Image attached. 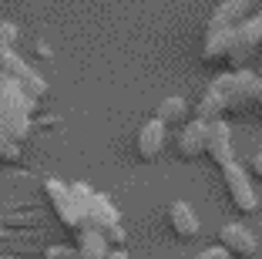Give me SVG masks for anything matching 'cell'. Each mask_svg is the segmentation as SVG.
Returning <instances> with one entry per match:
<instances>
[{"label":"cell","instance_id":"14","mask_svg":"<svg viewBox=\"0 0 262 259\" xmlns=\"http://www.w3.org/2000/svg\"><path fill=\"white\" fill-rule=\"evenodd\" d=\"M185 114H188L185 98L171 94V98H165V101H162V108H158V114H155V118H162L165 125H185Z\"/></svg>","mask_w":262,"mask_h":259},{"label":"cell","instance_id":"2","mask_svg":"<svg viewBox=\"0 0 262 259\" xmlns=\"http://www.w3.org/2000/svg\"><path fill=\"white\" fill-rule=\"evenodd\" d=\"M44 195L54 209V215L61 219V226L68 229H81V209H77V198L71 192V185L57 182V178H44Z\"/></svg>","mask_w":262,"mask_h":259},{"label":"cell","instance_id":"1","mask_svg":"<svg viewBox=\"0 0 262 259\" xmlns=\"http://www.w3.org/2000/svg\"><path fill=\"white\" fill-rule=\"evenodd\" d=\"M71 192H74L77 198V209H81V229L84 226H94L101 229V232H108L111 226H118L121 222V215H118V209L111 206L108 195H101V192H91L88 185H71Z\"/></svg>","mask_w":262,"mask_h":259},{"label":"cell","instance_id":"19","mask_svg":"<svg viewBox=\"0 0 262 259\" xmlns=\"http://www.w3.org/2000/svg\"><path fill=\"white\" fill-rule=\"evenodd\" d=\"M249 168H252V175H255V178H262V152H255V155H252Z\"/></svg>","mask_w":262,"mask_h":259},{"label":"cell","instance_id":"5","mask_svg":"<svg viewBox=\"0 0 262 259\" xmlns=\"http://www.w3.org/2000/svg\"><path fill=\"white\" fill-rule=\"evenodd\" d=\"M219 239H222V249H229L232 259H252L255 252H259V243H255L252 229L242 226V222H225L222 232H219Z\"/></svg>","mask_w":262,"mask_h":259},{"label":"cell","instance_id":"15","mask_svg":"<svg viewBox=\"0 0 262 259\" xmlns=\"http://www.w3.org/2000/svg\"><path fill=\"white\" fill-rule=\"evenodd\" d=\"M20 158V145L10 142L7 135H0V162H17Z\"/></svg>","mask_w":262,"mask_h":259},{"label":"cell","instance_id":"13","mask_svg":"<svg viewBox=\"0 0 262 259\" xmlns=\"http://www.w3.org/2000/svg\"><path fill=\"white\" fill-rule=\"evenodd\" d=\"M239 74V91H235V111L239 108H246V105H252V101H259V94H262V77H255L252 71H235Z\"/></svg>","mask_w":262,"mask_h":259},{"label":"cell","instance_id":"3","mask_svg":"<svg viewBox=\"0 0 262 259\" xmlns=\"http://www.w3.org/2000/svg\"><path fill=\"white\" fill-rule=\"evenodd\" d=\"M222 178H225V189H229V198L232 206L239 209V212H255L259 202H255V192H252V182H249V172L239 165V162H229L222 165Z\"/></svg>","mask_w":262,"mask_h":259},{"label":"cell","instance_id":"6","mask_svg":"<svg viewBox=\"0 0 262 259\" xmlns=\"http://www.w3.org/2000/svg\"><path fill=\"white\" fill-rule=\"evenodd\" d=\"M165 142H168V125L162 122V118H148L145 125H141L138 131V152L145 162H155L158 155H162Z\"/></svg>","mask_w":262,"mask_h":259},{"label":"cell","instance_id":"7","mask_svg":"<svg viewBox=\"0 0 262 259\" xmlns=\"http://www.w3.org/2000/svg\"><path fill=\"white\" fill-rule=\"evenodd\" d=\"M205 155L215 165H229V162H235V152H232V128L225 122H212V128H208V142H205Z\"/></svg>","mask_w":262,"mask_h":259},{"label":"cell","instance_id":"11","mask_svg":"<svg viewBox=\"0 0 262 259\" xmlns=\"http://www.w3.org/2000/svg\"><path fill=\"white\" fill-rule=\"evenodd\" d=\"M111 249L108 236L94 226H84L81 229V236H77V259H104Z\"/></svg>","mask_w":262,"mask_h":259},{"label":"cell","instance_id":"17","mask_svg":"<svg viewBox=\"0 0 262 259\" xmlns=\"http://www.w3.org/2000/svg\"><path fill=\"white\" fill-rule=\"evenodd\" d=\"M104 236H108V243H111V246H124V239H128V232H124V226L118 222V226H111L108 232H104Z\"/></svg>","mask_w":262,"mask_h":259},{"label":"cell","instance_id":"8","mask_svg":"<svg viewBox=\"0 0 262 259\" xmlns=\"http://www.w3.org/2000/svg\"><path fill=\"white\" fill-rule=\"evenodd\" d=\"M208 128L212 122L205 118H192V122L182 125V135H178V152L185 155V158H195V155L205 152V142H208Z\"/></svg>","mask_w":262,"mask_h":259},{"label":"cell","instance_id":"12","mask_svg":"<svg viewBox=\"0 0 262 259\" xmlns=\"http://www.w3.org/2000/svg\"><path fill=\"white\" fill-rule=\"evenodd\" d=\"M232 41H235V27L208 31L205 34V44H202V57H205V61H219V57H225L229 47H232Z\"/></svg>","mask_w":262,"mask_h":259},{"label":"cell","instance_id":"9","mask_svg":"<svg viewBox=\"0 0 262 259\" xmlns=\"http://www.w3.org/2000/svg\"><path fill=\"white\" fill-rule=\"evenodd\" d=\"M255 0H222L215 10H212V21H208V31H219V27H239L249 17Z\"/></svg>","mask_w":262,"mask_h":259},{"label":"cell","instance_id":"18","mask_svg":"<svg viewBox=\"0 0 262 259\" xmlns=\"http://www.w3.org/2000/svg\"><path fill=\"white\" fill-rule=\"evenodd\" d=\"M195 259H232L229 249H222V246H208V249H202Z\"/></svg>","mask_w":262,"mask_h":259},{"label":"cell","instance_id":"16","mask_svg":"<svg viewBox=\"0 0 262 259\" xmlns=\"http://www.w3.org/2000/svg\"><path fill=\"white\" fill-rule=\"evenodd\" d=\"M44 259H77V252L68 249V246H47Z\"/></svg>","mask_w":262,"mask_h":259},{"label":"cell","instance_id":"10","mask_svg":"<svg viewBox=\"0 0 262 259\" xmlns=\"http://www.w3.org/2000/svg\"><path fill=\"white\" fill-rule=\"evenodd\" d=\"M168 222H171V229H175V236H182V239H195L199 236V215H195L192 206L182 202V198L168 206Z\"/></svg>","mask_w":262,"mask_h":259},{"label":"cell","instance_id":"20","mask_svg":"<svg viewBox=\"0 0 262 259\" xmlns=\"http://www.w3.org/2000/svg\"><path fill=\"white\" fill-rule=\"evenodd\" d=\"M104 259H131V256H128V249H124V246H111Z\"/></svg>","mask_w":262,"mask_h":259},{"label":"cell","instance_id":"4","mask_svg":"<svg viewBox=\"0 0 262 259\" xmlns=\"http://www.w3.org/2000/svg\"><path fill=\"white\" fill-rule=\"evenodd\" d=\"M259 44H262V10H259V14H252V17H246V21L235 27V41H232V47H229L232 64L242 68V64L255 54V47H259Z\"/></svg>","mask_w":262,"mask_h":259}]
</instances>
